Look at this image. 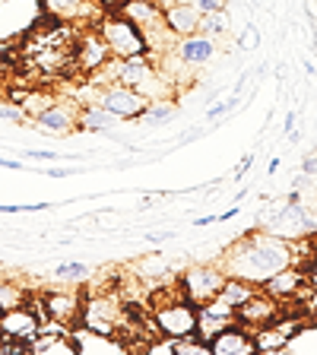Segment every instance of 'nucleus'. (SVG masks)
Here are the masks:
<instances>
[{"label":"nucleus","mask_w":317,"mask_h":355,"mask_svg":"<svg viewBox=\"0 0 317 355\" xmlns=\"http://www.w3.org/2000/svg\"><path fill=\"white\" fill-rule=\"evenodd\" d=\"M219 263L225 266L229 276L264 286L273 273H280L282 266L295 263V241H289V238L276 235L270 229H257V232L251 229L244 232L235 244L225 248Z\"/></svg>","instance_id":"f257e3e1"},{"label":"nucleus","mask_w":317,"mask_h":355,"mask_svg":"<svg viewBox=\"0 0 317 355\" xmlns=\"http://www.w3.org/2000/svg\"><path fill=\"white\" fill-rule=\"evenodd\" d=\"M42 314L35 302H22L16 308L0 311V349L3 352H32V340L42 330Z\"/></svg>","instance_id":"f03ea898"},{"label":"nucleus","mask_w":317,"mask_h":355,"mask_svg":"<svg viewBox=\"0 0 317 355\" xmlns=\"http://www.w3.org/2000/svg\"><path fill=\"white\" fill-rule=\"evenodd\" d=\"M153 324L155 336H162V340L191 336V333H197V304L187 302L175 286L165 302H153Z\"/></svg>","instance_id":"7ed1b4c3"},{"label":"nucleus","mask_w":317,"mask_h":355,"mask_svg":"<svg viewBox=\"0 0 317 355\" xmlns=\"http://www.w3.org/2000/svg\"><path fill=\"white\" fill-rule=\"evenodd\" d=\"M98 35L105 38L111 58H140V54H149V42L143 35V29L133 19H127L124 13H105L102 22H98Z\"/></svg>","instance_id":"20e7f679"},{"label":"nucleus","mask_w":317,"mask_h":355,"mask_svg":"<svg viewBox=\"0 0 317 355\" xmlns=\"http://www.w3.org/2000/svg\"><path fill=\"white\" fill-rule=\"evenodd\" d=\"M225 279H229V273H225V266L216 260V263H191V266H185V270L178 273L175 286H178V292H181L187 302H194L200 308V304L213 302V298L219 295L222 286H225Z\"/></svg>","instance_id":"39448f33"},{"label":"nucleus","mask_w":317,"mask_h":355,"mask_svg":"<svg viewBox=\"0 0 317 355\" xmlns=\"http://www.w3.org/2000/svg\"><path fill=\"white\" fill-rule=\"evenodd\" d=\"M124 318L127 308L114 295H86L80 327L89 333H98V336H114L118 340V327H124Z\"/></svg>","instance_id":"423d86ee"},{"label":"nucleus","mask_w":317,"mask_h":355,"mask_svg":"<svg viewBox=\"0 0 317 355\" xmlns=\"http://www.w3.org/2000/svg\"><path fill=\"white\" fill-rule=\"evenodd\" d=\"M83 302L86 295L83 292H74V288H51V292H42L35 298V308L42 314V320H51V324H60L67 330L80 327V314H83Z\"/></svg>","instance_id":"0eeeda50"},{"label":"nucleus","mask_w":317,"mask_h":355,"mask_svg":"<svg viewBox=\"0 0 317 355\" xmlns=\"http://www.w3.org/2000/svg\"><path fill=\"white\" fill-rule=\"evenodd\" d=\"M96 102L102 105L105 111H111L118 121H140L146 114L149 102L143 92H137L133 86H124V83H105L102 89H96Z\"/></svg>","instance_id":"6e6552de"},{"label":"nucleus","mask_w":317,"mask_h":355,"mask_svg":"<svg viewBox=\"0 0 317 355\" xmlns=\"http://www.w3.org/2000/svg\"><path fill=\"white\" fill-rule=\"evenodd\" d=\"M108 60H111V51H108V44H105V38L98 35V26H89V29L83 26L74 44V67L80 73L96 76Z\"/></svg>","instance_id":"1a4fd4ad"},{"label":"nucleus","mask_w":317,"mask_h":355,"mask_svg":"<svg viewBox=\"0 0 317 355\" xmlns=\"http://www.w3.org/2000/svg\"><path fill=\"white\" fill-rule=\"evenodd\" d=\"M42 13L67 26H98L105 10L96 0H42Z\"/></svg>","instance_id":"9d476101"},{"label":"nucleus","mask_w":317,"mask_h":355,"mask_svg":"<svg viewBox=\"0 0 317 355\" xmlns=\"http://www.w3.org/2000/svg\"><path fill=\"white\" fill-rule=\"evenodd\" d=\"M171 54H175L181 64L191 67V70H197V67H207L216 60V54H219V38H209V35H203V32H191V35L175 38Z\"/></svg>","instance_id":"9b49d317"},{"label":"nucleus","mask_w":317,"mask_h":355,"mask_svg":"<svg viewBox=\"0 0 317 355\" xmlns=\"http://www.w3.org/2000/svg\"><path fill=\"white\" fill-rule=\"evenodd\" d=\"M76 114H80V108H76L74 102L51 98V102L35 114V130L51 133V137H70V133L76 130Z\"/></svg>","instance_id":"f8f14e48"},{"label":"nucleus","mask_w":317,"mask_h":355,"mask_svg":"<svg viewBox=\"0 0 317 355\" xmlns=\"http://www.w3.org/2000/svg\"><path fill=\"white\" fill-rule=\"evenodd\" d=\"M282 311H280V302H276L273 295H266L264 288H257L248 302H241L235 308V318L241 327H248V330H257V327H266V324H273L276 318H280Z\"/></svg>","instance_id":"ddd939ff"},{"label":"nucleus","mask_w":317,"mask_h":355,"mask_svg":"<svg viewBox=\"0 0 317 355\" xmlns=\"http://www.w3.org/2000/svg\"><path fill=\"white\" fill-rule=\"evenodd\" d=\"M232 324H238L235 318V308H232L229 302H222L219 295L213 298V302L200 304L197 308V336L200 340H213V336H219L222 330H229Z\"/></svg>","instance_id":"4468645a"},{"label":"nucleus","mask_w":317,"mask_h":355,"mask_svg":"<svg viewBox=\"0 0 317 355\" xmlns=\"http://www.w3.org/2000/svg\"><path fill=\"white\" fill-rule=\"evenodd\" d=\"M254 333L241 324H232L229 330H222L219 336L209 340V355H254Z\"/></svg>","instance_id":"2eb2a0df"},{"label":"nucleus","mask_w":317,"mask_h":355,"mask_svg":"<svg viewBox=\"0 0 317 355\" xmlns=\"http://www.w3.org/2000/svg\"><path fill=\"white\" fill-rule=\"evenodd\" d=\"M162 16H165V26H169V32L175 38L191 35V32H200V19H203V13L197 10L194 0H178V3H169Z\"/></svg>","instance_id":"dca6fc26"},{"label":"nucleus","mask_w":317,"mask_h":355,"mask_svg":"<svg viewBox=\"0 0 317 355\" xmlns=\"http://www.w3.org/2000/svg\"><path fill=\"white\" fill-rule=\"evenodd\" d=\"M302 286H305V270H298L292 263V266H282L280 273H273L260 288H264L266 295H273L276 302H289V298H295L302 292Z\"/></svg>","instance_id":"f3484780"},{"label":"nucleus","mask_w":317,"mask_h":355,"mask_svg":"<svg viewBox=\"0 0 317 355\" xmlns=\"http://www.w3.org/2000/svg\"><path fill=\"white\" fill-rule=\"evenodd\" d=\"M118 13H124L127 19H133L143 32H149V29H155V26L165 22V16H162L165 7L159 0H124Z\"/></svg>","instance_id":"a211bd4d"},{"label":"nucleus","mask_w":317,"mask_h":355,"mask_svg":"<svg viewBox=\"0 0 317 355\" xmlns=\"http://www.w3.org/2000/svg\"><path fill=\"white\" fill-rule=\"evenodd\" d=\"M114 124H118V118H114L111 111H105L98 102L80 105V114H76V130H86V133H108Z\"/></svg>","instance_id":"6ab92c4d"},{"label":"nucleus","mask_w":317,"mask_h":355,"mask_svg":"<svg viewBox=\"0 0 317 355\" xmlns=\"http://www.w3.org/2000/svg\"><path fill=\"white\" fill-rule=\"evenodd\" d=\"M289 343H292V336H289V333L280 327V320H273V324L257 327V330H254V346H257V352H260V355L286 352Z\"/></svg>","instance_id":"aec40b11"},{"label":"nucleus","mask_w":317,"mask_h":355,"mask_svg":"<svg viewBox=\"0 0 317 355\" xmlns=\"http://www.w3.org/2000/svg\"><path fill=\"white\" fill-rule=\"evenodd\" d=\"M257 288L260 286H254V282H248V279L229 276V279H225V286H222V292H219V298H222V302H229L232 308H238V304L248 302V298H251Z\"/></svg>","instance_id":"412c9836"},{"label":"nucleus","mask_w":317,"mask_h":355,"mask_svg":"<svg viewBox=\"0 0 317 355\" xmlns=\"http://www.w3.org/2000/svg\"><path fill=\"white\" fill-rule=\"evenodd\" d=\"M178 114V102L175 98H165V102H153L146 108V114H143V124H165V121H171Z\"/></svg>","instance_id":"4be33fe9"},{"label":"nucleus","mask_w":317,"mask_h":355,"mask_svg":"<svg viewBox=\"0 0 317 355\" xmlns=\"http://www.w3.org/2000/svg\"><path fill=\"white\" fill-rule=\"evenodd\" d=\"M89 270L86 263H80V260H70V263H58L54 266V279H64V282H89Z\"/></svg>","instance_id":"5701e85b"},{"label":"nucleus","mask_w":317,"mask_h":355,"mask_svg":"<svg viewBox=\"0 0 317 355\" xmlns=\"http://www.w3.org/2000/svg\"><path fill=\"white\" fill-rule=\"evenodd\" d=\"M200 32L209 38H222L225 32H229V16H225V10H219V13H203V19H200Z\"/></svg>","instance_id":"b1692460"},{"label":"nucleus","mask_w":317,"mask_h":355,"mask_svg":"<svg viewBox=\"0 0 317 355\" xmlns=\"http://www.w3.org/2000/svg\"><path fill=\"white\" fill-rule=\"evenodd\" d=\"M26 302V292L19 286H13L10 279H0V311L16 308V304Z\"/></svg>","instance_id":"393cba45"},{"label":"nucleus","mask_w":317,"mask_h":355,"mask_svg":"<svg viewBox=\"0 0 317 355\" xmlns=\"http://www.w3.org/2000/svg\"><path fill=\"white\" fill-rule=\"evenodd\" d=\"M51 209V203H16V207H10V203H0V213L7 216H19V213H48Z\"/></svg>","instance_id":"a878e982"},{"label":"nucleus","mask_w":317,"mask_h":355,"mask_svg":"<svg viewBox=\"0 0 317 355\" xmlns=\"http://www.w3.org/2000/svg\"><path fill=\"white\" fill-rule=\"evenodd\" d=\"M140 266H146L149 273H153V279H159V276H171V263H162L159 254H155V257H146Z\"/></svg>","instance_id":"bb28decb"},{"label":"nucleus","mask_w":317,"mask_h":355,"mask_svg":"<svg viewBox=\"0 0 317 355\" xmlns=\"http://www.w3.org/2000/svg\"><path fill=\"white\" fill-rule=\"evenodd\" d=\"M235 105H238V96L225 98V102H219V105H209V108H207V121H219L222 114H229Z\"/></svg>","instance_id":"cd10ccee"},{"label":"nucleus","mask_w":317,"mask_h":355,"mask_svg":"<svg viewBox=\"0 0 317 355\" xmlns=\"http://www.w3.org/2000/svg\"><path fill=\"white\" fill-rule=\"evenodd\" d=\"M254 155H257V153H244V155H241V162H238V165H235V171H232V181H244L248 168L254 165Z\"/></svg>","instance_id":"c85d7f7f"},{"label":"nucleus","mask_w":317,"mask_h":355,"mask_svg":"<svg viewBox=\"0 0 317 355\" xmlns=\"http://www.w3.org/2000/svg\"><path fill=\"white\" fill-rule=\"evenodd\" d=\"M200 13H219V10L229 7V0H194Z\"/></svg>","instance_id":"c756f323"},{"label":"nucleus","mask_w":317,"mask_h":355,"mask_svg":"<svg viewBox=\"0 0 317 355\" xmlns=\"http://www.w3.org/2000/svg\"><path fill=\"white\" fill-rule=\"evenodd\" d=\"M26 159H38V162H58V153H48V149H26Z\"/></svg>","instance_id":"7c9ffc66"},{"label":"nucleus","mask_w":317,"mask_h":355,"mask_svg":"<svg viewBox=\"0 0 317 355\" xmlns=\"http://www.w3.org/2000/svg\"><path fill=\"white\" fill-rule=\"evenodd\" d=\"M76 171H80V168H70V165H67V168H58V165H48V168H44L42 175H48V178H58V181H60V178H70V175H76Z\"/></svg>","instance_id":"2f4dec72"},{"label":"nucleus","mask_w":317,"mask_h":355,"mask_svg":"<svg viewBox=\"0 0 317 355\" xmlns=\"http://www.w3.org/2000/svg\"><path fill=\"white\" fill-rule=\"evenodd\" d=\"M302 171L308 178H314L317 175V153H311V155H305V162H302Z\"/></svg>","instance_id":"473e14b6"},{"label":"nucleus","mask_w":317,"mask_h":355,"mask_svg":"<svg viewBox=\"0 0 317 355\" xmlns=\"http://www.w3.org/2000/svg\"><path fill=\"white\" fill-rule=\"evenodd\" d=\"M96 3L105 10V13H114V10H121V3H124V0H96Z\"/></svg>","instance_id":"72a5a7b5"},{"label":"nucleus","mask_w":317,"mask_h":355,"mask_svg":"<svg viewBox=\"0 0 317 355\" xmlns=\"http://www.w3.org/2000/svg\"><path fill=\"white\" fill-rule=\"evenodd\" d=\"M0 168H10V171H19L22 162L19 159H7V155H0Z\"/></svg>","instance_id":"f704fd0d"},{"label":"nucleus","mask_w":317,"mask_h":355,"mask_svg":"<svg viewBox=\"0 0 317 355\" xmlns=\"http://www.w3.org/2000/svg\"><path fill=\"white\" fill-rule=\"evenodd\" d=\"M169 238H175V232H159V235H153V232H149V235H146V241H153V244H162V241H169Z\"/></svg>","instance_id":"c9c22d12"},{"label":"nucleus","mask_w":317,"mask_h":355,"mask_svg":"<svg viewBox=\"0 0 317 355\" xmlns=\"http://www.w3.org/2000/svg\"><path fill=\"white\" fill-rule=\"evenodd\" d=\"M213 222H219V213H213V216H200V219H194V225H197V229H203V225H213Z\"/></svg>","instance_id":"e433bc0d"},{"label":"nucleus","mask_w":317,"mask_h":355,"mask_svg":"<svg viewBox=\"0 0 317 355\" xmlns=\"http://www.w3.org/2000/svg\"><path fill=\"white\" fill-rule=\"evenodd\" d=\"M295 121H298V111H289V114H286V124H282V130H295Z\"/></svg>","instance_id":"4c0bfd02"},{"label":"nucleus","mask_w":317,"mask_h":355,"mask_svg":"<svg viewBox=\"0 0 317 355\" xmlns=\"http://www.w3.org/2000/svg\"><path fill=\"white\" fill-rule=\"evenodd\" d=\"M276 168H280V155H273V159H270V165H266V175H276Z\"/></svg>","instance_id":"58836bf2"},{"label":"nucleus","mask_w":317,"mask_h":355,"mask_svg":"<svg viewBox=\"0 0 317 355\" xmlns=\"http://www.w3.org/2000/svg\"><path fill=\"white\" fill-rule=\"evenodd\" d=\"M251 3H257V0H251Z\"/></svg>","instance_id":"ea45409f"}]
</instances>
